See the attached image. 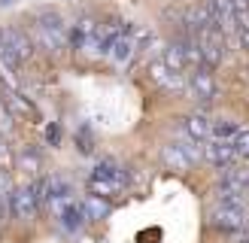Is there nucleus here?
Here are the masks:
<instances>
[{"label":"nucleus","mask_w":249,"mask_h":243,"mask_svg":"<svg viewBox=\"0 0 249 243\" xmlns=\"http://www.w3.org/2000/svg\"><path fill=\"white\" fill-rule=\"evenodd\" d=\"M58 216H61V222H64V228H82V222L89 216H85V207L79 204V201H64L58 207Z\"/></svg>","instance_id":"11"},{"label":"nucleus","mask_w":249,"mask_h":243,"mask_svg":"<svg viewBox=\"0 0 249 243\" xmlns=\"http://www.w3.org/2000/svg\"><path fill=\"white\" fill-rule=\"evenodd\" d=\"M195 36H197V46H201V55H204V67L216 70L225 61V34L216 28H207V31H197Z\"/></svg>","instance_id":"2"},{"label":"nucleus","mask_w":249,"mask_h":243,"mask_svg":"<svg viewBox=\"0 0 249 243\" xmlns=\"http://www.w3.org/2000/svg\"><path fill=\"white\" fill-rule=\"evenodd\" d=\"M234 149H237V158L249 161V128H240V134L234 137Z\"/></svg>","instance_id":"17"},{"label":"nucleus","mask_w":249,"mask_h":243,"mask_svg":"<svg viewBox=\"0 0 249 243\" xmlns=\"http://www.w3.org/2000/svg\"><path fill=\"white\" fill-rule=\"evenodd\" d=\"M204 158L213 167H231L237 161V149H234V143H225V140H207L204 143Z\"/></svg>","instance_id":"7"},{"label":"nucleus","mask_w":249,"mask_h":243,"mask_svg":"<svg viewBox=\"0 0 249 243\" xmlns=\"http://www.w3.org/2000/svg\"><path fill=\"white\" fill-rule=\"evenodd\" d=\"M122 186H124V182L109 179V176H97V174H91V179H89V191L97 194V198H109V194H116Z\"/></svg>","instance_id":"13"},{"label":"nucleus","mask_w":249,"mask_h":243,"mask_svg":"<svg viewBox=\"0 0 249 243\" xmlns=\"http://www.w3.org/2000/svg\"><path fill=\"white\" fill-rule=\"evenodd\" d=\"M246 216H249V210H237V207L219 204L213 210V222L222 231H246Z\"/></svg>","instance_id":"9"},{"label":"nucleus","mask_w":249,"mask_h":243,"mask_svg":"<svg viewBox=\"0 0 249 243\" xmlns=\"http://www.w3.org/2000/svg\"><path fill=\"white\" fill-rule=\"evenodd\" d=\"M164 64L170 67V70H177V73H185L189 70V64H185V55H182V46H179V40H173V43H167V49H164Z\"/></svg>","instance_id":"14"},{"label":"nucleus","mask_w":249,"mask_h":243,"mask_svg":"<svg viewBox=\"0 0 249 243\" xmlns=\"http://www.w3.org/2000/svg\"><path fill=\"white\" fill-rule=\"evenodd\" d=\"M210 18H213V28L222 34H237V9H234V0H207Z\"/></svg>","instance_id":"5"},{"label":"nucleus","mask_w":249,"mask_h":243,"mask_svg":"<svg viewBox=\"0 0 249 243\" xmlns=\"http://www.w3.org/2000/svg\"><path fill=\"white\" fill-rule=\"evenodd\" d=\"M82 207H85V216H89V219H101V216H107V213H109V204H107L104 198H97V194L85 198V201H82Z\"/></svg>","instance_id":"16"},{"label":"nucleus","mask_w":249,"mask_h":243,"mask_svg":"<svg viewBox=\"0 0 249 243\" xmlns=\"http://www.w3.org/2000/svg\"><path fill=\"white\" fill-rule=\"evenodd\" d=\"M21 164L28 170H40V158H36L34 152H21Z\"/></svg>","instance_id":"18"},{"label":"nucleus","mask_w":249,"mask_h":243,"mask_svg":"<svg viewBox=\"0 0 249 243\" xmlns=\"http://www.w3.org/2000/svg\"><path fill=\"white\" fill-rule=\"evenodd\" d=\"M197 158H204V146L201 143H167L164 149H161V164L167 170H177V174H185Z\"/></svg>","instance_id":"1"},{"label":"nucleus","mask_w":249,"mask_h":243,"mask_svg":"<svg viewBox=\"0 0 249 243\" xmlns=\"http://www.w3.org/2000/svg\"><path fill=\"white\" fill-rule=\"evenodd\" d=\"M189 94L195 97L197 104H213V97H216V79H213V73H210L207 67L201 70H192V76H189Z\"/></svg>","instance_id":"6"},{"label":"nucleus","mask_w":249,"mask_h":243,"mask_svg":"<svg viewBox=\"0 0 249 243\" xmlns=\"http://www.w3.org/2000/svg\"><path fill=\"white\" fill-rule=\"evenodd\" d=\"M36 207H40V204H36V194H34L31 186L12 189V194H9V213L16 219H31L36 213Z\"/></svg>","instance_id":"8"},{"label":"nucleus","mask_w":249,"mask_h":243,"mask_svg":"<svg viewBox=\"0 0 249 243\" xmlns=\"http://www.w3.org/2000/svg\"><path fill=\"white\" fill-rule=\"evenodd\" d=\"M0 49H3L16 64H21V61H28L34 55L31 36L24 31H18V28H3V31H0Z\"/></svg>","instance_id":"3"},{"label":"nucleus","mask_w":249,"mask_h":243,"mask_svg":"<svg viewBox=\"0 0 249 243\" xmlns=\"http://www.w3.org/2000/svg\"><path fill=\"white\" fill-rule=\"evenodd\" d=\"M246 204H249V191H246Z\"/></svg>","instance_id":"23"},{"label":"nucleus","mask_w":249,"mask_h":243,"mask_svg":"<svg viewBox=\"0 0 249 243\" xmlns=\"http://www.w3.org/2000/svg\"><path fill=\"white\" fill-rule=\"evenodd\" d=\"M12 194V186H9V174L6 170H0V198H9Z\"/></svg>","instance_id":"19"},{"label":"nucleus","mask_w":249,"mask_h":243,"mask_svg":"<svg viewBox=\"0 0 249 243\" xmlns=\"http://www.w3.org/2000/svg\"><path fill=\"white\" fill-rule=\"evenodd\" d=\"M246 234H249V216H246Z\"/></svg>","instance_id":"22"},{"label":"nucleus","mask_w":249,"mask_h":243,"mask_svg":"<svg viewBox=\"0 0 249 243\" xmlns=\"http://www.w3.org/2000/svg\"><path fill=\"white\" fill-rule=\"evenodd\" d=\"M182 125H185V134H189V140L195 143H207L210 140V134H213V122H210L204 113H195V116H185L182 119Z\"/></svg>","instance_id":"10"},{"label":"nucleus","mask_w":249,"mask_h":243,"mask_svg":"<svg viewBox=\"0 0 249 243\" xmlns=\"http://www.w3.org/2000/svg\"><path fill=\"white\" fill-rule=\"evenodd\" d=\"M240 134V128L234 125L228 119H216L213 122V134H210V140H225V143H234V137Z\"/></svg>","instance_id":"15"},{"label":"nucleus","mask_w":249,"mask_h":243,"mask_svg":"<svg viewBox=\"0 0 249 243\" xmlns=\"http://www.w3.org/2000/svg\"><path fill=\"white\" fill-rule=\"evenodd\" d=\"M234 36H237V43L246 49V52H249V31H243V28H237V34H234Z\"/></svg>","instance_id":"21"},{"label":"nucleus","mask_w":249,"mask_h":243,"mask_svg":"<svg viewBox=\"0 0 249 243\" xmlns=\"http://www.w3.org/2000/svg\"><path fill=\"white\" fill-rule=\"evenodd\" d=\"M134 49H137V40H134V31H124L119 40L113 43V49H109V58H113V64H128V58L134 55Z\"/></svg>","instance_id":"12"},{"label":"nucleus","mask_w":249,"mask_h":243,"mask_svg":"<svg viewBox=\"0 0 249 243\" xmlns=\"http://www.w3.org/2000/svg\"><path fill=\"white\" fill-rule=\"evenodd\" d=\"M149 76H152V82H158L161 88H167V91H189V79H185V73H177V70H170L164 61H149Z\"/></svg>","instance_id":"4"},{"label":"nucleus","mask_w":249,"mask_h":243,"mask_svg":"<svg viewBox=\"0 0 249 243\" xmlns=\"http://www.w3.org/2000/svg\"><path fill=\"white\" fill-rule=\"evenodd\" d=\"M46 140L55 146V143L61 140V128H58V125H49V128H46Z\"/></svg>","instance_id":"20"}]
</instances>
